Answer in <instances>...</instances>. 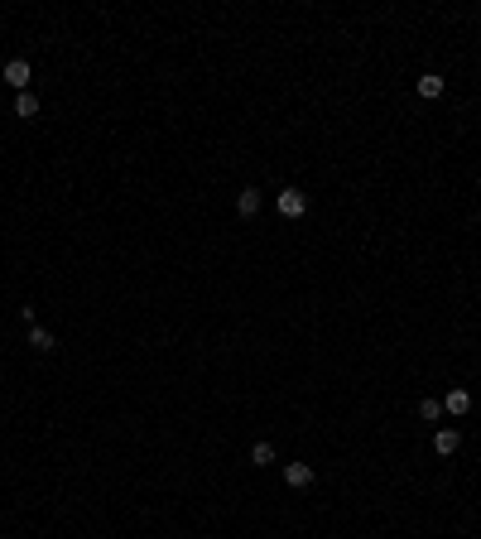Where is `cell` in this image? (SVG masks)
<instances>
[{"mask_svg":"<svg viewBox=\"0 0 481 539\" xmlns=\"http://www.w3.org/2000/svg\"><path fill=\"white\" fill-rule=\"evenodd\" d=\"M15 116H19V120H34V116H39V97H34V92H19V97H15Z\"/></svg>","mask_w":481,"mask_h":539,"instance_id":"6","label":"cell"},{"mask_svg":"<svg viewBox=\"0 0 481 539\" xmlns=\"http://www.w3.org/2000/svg\"><path fill=\"white\" fill-rule=\"evenodd\" d=\"M251 462H255V467H270V462H275V443H255V448H251Z\"/></svg>","mask_w":481,"mask_h":539,"instance_id":"10","label":"cell"},{"mask_svg":"<svg viewBox=\"0 0 481 539\" xmlns=\"http://www.w3.org/2000/svg\"><path fill=\"white\" fill-rule=\"evenodd\" d=\"M443 410H448V414H467V410H472V395H467V390H453V395L443 400Z\"/></svg>","mask_w":481,"mask_h":539,"instance_id":"9","label":"cell"},{"mask_svg":"<svg viewBox=\"0 0 481 539\" xmlns=\"http://www.w3.org/2000/svg\"><path fill=\"white\" fill-rule=\"evenodd\" d=\"M419 414H424L428 424H438V414H443V400H433V395H428V400H419Z\"/></svg>","mask_w":481,"mask_h":539,"instance_id":"11","label":"cell"},{"mask_svg":"<svg viewBox=\"0 0 481 539\" xmlns=\"http://www.w3.org/2000/svg\"><path fill=\"white\" fill-rule=\"evenodd\" d=\"M303 212H308V198L298 188H284L280 193V217H303Z\"/></svg>","mask_w":481,"mask_h":539,"instance_id":"2","label":"cell"},{"mask_svg":"<svg viewBox=\"0 0 481 539\" xmlns=\"http://www.w3.org/2000/svg\"><path fill=\"white\" fill-rule=\"evenodd\" d=\"M29 347H34V351H53L58 342H53V332H48V327H29Z\"/></svg>","mask_w":481,"mask_h":539,"instance_id":"8","label":"cell"},{"mask_svg":"<svg viewBox=\"0 0 481 539\" xmlns=\"http://www.w3.org/2000/svg\"><path fill=\"white\" fill-rule=\"evenodd\" d=\"M236 212H241V217H255V212H260V188H241Z\"/></svg>","mask_w":481,"mask_h":539,"instance_id":"5","label":"cell"},{"mask_svg":"<svg viewBox=\"0 0 481 539\" xmlns=\"http://www.w3.org/2000/svg\"><path fill=\"white\" fill-rule=\"evenodd\" d=\"M433 448H438L443 457H453V453L462 448V433H457V429H438V433H433Z\"/></svg>","mask_w":481,"mask_h":539,"instance_id":"4","label":"cell"},{"mask_svg":"<svg viewBox=\"0 0 481 539\" xmlns=\"http://www.w3.org/2000/svg\"><path fill=\"white\" fill-rule=\"evenodd\" d=\"M284 482L293 486V491L313 486V467H308V462H289V467H284Z\"/></svg>","mask_w":481,"mask_h":539,"instance_id":"3","label":"cell"},{"mask_svg":"<svg viewBox=\"0 0 481 539\" xmlns=\"http://www.w3.org/2000/svg\"><path fill=\"white\" fill-rule=\"evenodd\" d=\"M29 77H34V68H29L24 58H10V63H5V82H10L15 92H29Z\"/></svg>","mask_w":481,"mask_h":539,"instance_id":"1","label":"cell"},{"mask_svg":"<svg viewBox=\"0 0 481 539\" xmlns=\"http://www.w3.org/2000/svg\"><path fill=\"white\" fill-rule=\"evenodd\" d=\"M419 97H428V102L443 97V77H438V73H424V77H419Z\"/></svg>","mask_w":481,"mask_h":539,"instance_id":"7","label":"cell"}]
</instances>
